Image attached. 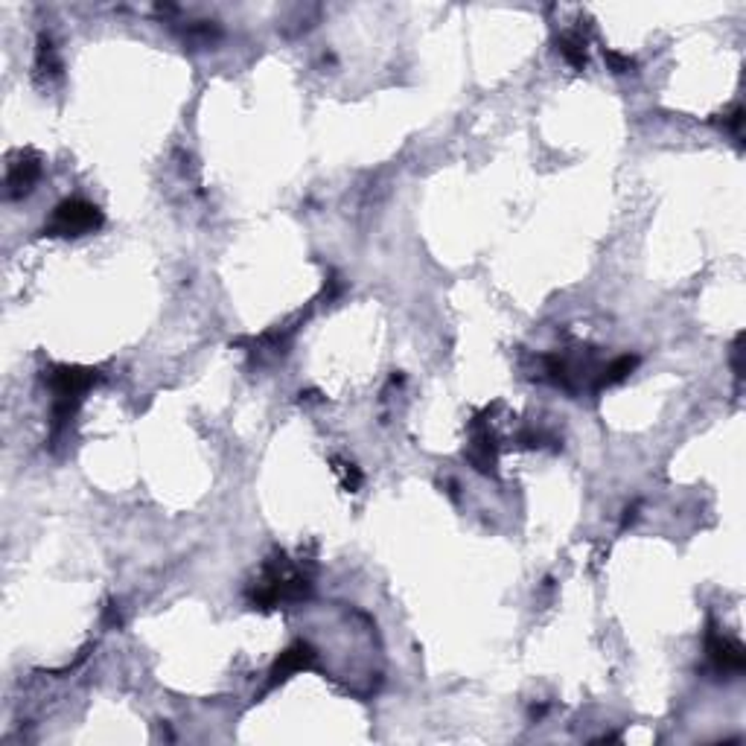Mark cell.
Wrapping results in <instances>:
<instances>
[{
  "mask_svg": "<svg viewBox=\"0 0 746 746\" xmlns=\"http://www.w3.org/2000/svg\"><path fill=\"white\" fill-rule=\"evenodd\" d=\"M709 656H711L714 668L723 671V673H741L743 665H746V656H743L741 644L726 639V635H718V633L709 635Z\"/></svg>",
  "mask_w": 746,
  "mask_h": 746,
  "instance_id": "2",
  "label": "cell"
},
{
  "mask_svg": "<svg viewBox=\"0 0 746 746\" xmlns=\"http://www.w3.org/2000/svg\"><path fill=\"white\" fill-rule=\"evenodd\" d=\"M315 659V653L310 644H295L286 653H281V659L274 662V671H272V685H277L281 680H286L289 673L301 671V668H310Z\"/></svg>",
  "mask_w": 746,
  "mask_h": 746,
  "instance_id": "3",
  "label": "cell"
},
{
  "mask_svg": "<svg viewBox=\"0 0 746 746\" xmlns=\"http://www.w3.org/2000/svg\"><path fill=\"white\" fill-rule=\"evenodd\" d=\"M99 225H103V213H99L94 204L79 202V198H73V202H65V204L56 207L53 222H50L47 231H50V234L76 236V234L94 231V227H99Z\"/></svg>",
  "mask_w": 746,
  "mask_h": 746,
  "instance_id": "1",
  "label": "cell"
},
{
  "mask_svg": "<svg viewBox=\"0 0 746 746\" xmlns=\"http://www.w3.org/2000/svg\"><path fill=\"white\" fill-rule=\"evenodd\" d=\"M560 47H563V56L569 58L574 67L586 65V42H583V35H578V33L565 35L563 42H560Z\"/></svg>",
  "mask_w": 746,
  "mask_h": 746,
  "instance_id": "5",
  "label": "cell"
},
{
  "mask_svg": "<svg viewBox=\"0 0 746 746\" xmlns=\"http://www.w3.org/2000/svg\"><path fill=\"white\" fill-rule=\"evenodd\" d=\"M38 178V164H15L12 173H9V190L15 196L29 190V184H33Z\"/></svg>",
  "mask_w": 746,
  "mask_h": 746,
  "instance_id": "4",
  "label": "cell"
}]
</instances>
